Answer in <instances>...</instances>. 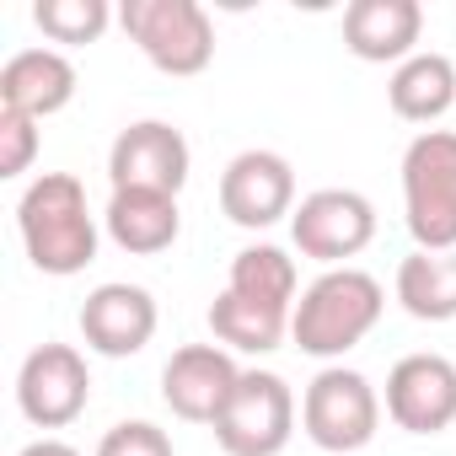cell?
Returning a JSON list of instances; mask_svg holds the SVG:
<instances>
[{
  "label": "cell",
  "mask_w": 456,
  "mask_h": 456,
  "mask_svg": "<svg viewBox=\"0 0 456 456\" xmlns=\"http://www.w3.org/2000/svg\"><path fill=\"white\" fill-rule=\"evenodd\" d=\"M17 232H22L28 264L38 274H54V280L81 274L97 258V242H102L97 215L86 204V188L70 172H44V177H33L22 188V199H17Z\"/></svg>",
  "instance_id": "1"
},
{
  "label": "cell",
  "mask_w": 456,
  "mask_h": 456,
  "mask_svg": "<svg viewBox=\"0 0 456 456\" xmlns=\"http://www.w3.org/2000/svg\"><path fill=\"white\" fill-rule=\"evenodd\" d=\"M381 312H387V290H381L376 274H365L354 264L349 269H322L290 312V338L312 360H344L381 322Z\"/></svg>",
  "instance_id": "2"
},
{
  "label": "cell",
  "mask_w": 456,
  "mask_h": 456,
  "mask_svg": "<svg viewBox=\"0 0 456 456\" xmlns=\"http://www.w3.org/2000/svg\"><path fill=\"white\" fill-rule=\"evenodd\" d=\"M403 220L424 253H456V129H419L403 151Z\"/></svg>",
  "instance_id": "3"
},
{
  "label": "cell",
  "mask_w": 456,
  "mask_h": 456,
  "mask_svg": "<svg viewBox=\"0 0 456 456\" xmlns=\"http://www.w3.org/2000/svg\"><path fill=\"white\" fill-rule=\"evenodd\" d=\"M118 28L161 76H204L215 60V22L199 0H124Z\"/></svg>",
  "instance_id": "4"
},
{
  "label": "cell",
  "mask_w": 456,
  "mask_h": 456,
  "mask_svg": "<svg viewBox=\"0 0 456 456\" xmlns=\"http://www.w3.org/2000/svg\"><path fill=\"white\" fill-rule=\"evenodd\" d=\"M301 429L328 456L365 451L381 429V397H376L370 376H360L349 365H322L301 392Z\"/></svg>",
  "instance_id": "5"
},
{
  "label": "cell",
  "mask_w": 456,
  "mask_h": 456,
  "mask_svg": "<svg viewBox=\"0 0 456 456\" xmlns=\"http://www.w3.org/2000/svg\"><path fill=\"white\" fill-rule=\"evenodd\" d=\"M225 456H280L296 435V392L274 370H242L225 413L209 424Z\"/></svg>",
  "instance_id": "6"
},
{
  "label": "cell",
  "mask_w": 456,
  "mask_h": 456,
  "mask_svg": "<svg viewBox=\"0 0 456 456\" xmlns=\"http://www.w3.org/2000/svg\"><path fill=\"white\" fill-rule=\"evenodd\" d=\"M290 237H296L301 258L349 269V258H360L376 242V204L360 188H317L296 204Z\"/></svg>",
  "instance_id": "7"
},
{
  "label": "cell",
  "mask_w": 456,
  "mask_h": 456,
  "mask_svg": "<svg viewBox=\"0 0 456 456\" xmlns=\"http://www.w3.org/2000/svg\"><path fill=\"white\" fill-rule=\"evenodd\" d=\"M92 403V370L76 344H38L17 370V408L33 429H65Z\"/></svg>",
  "instance_id": "8"
},
{
  "label": "cell",
  "mask_w": 456,
  "mask_h": 456,
  "mask_svg": "<svg viewBox=\"0 0 456 456\" xmlns=\"http://www.w3.org/2000/svg\"><path fill=\"white\" fill-rule=\"evenodd\" d=\"M220 209L242 232H269L296 215V167L280 151H242L220 172Z\"/></svg>",
  "instance_id": "9"
},
{
  "label": "cell",
  "mask_w": 456,
  "mask_h": 456,
  "mask_svg": "<svg viewBox=\"0 0 456 456\" xmlns=\"http://www.w3.org/2000/svg\"><path fill=\"white\" fill-rule=\"evenodd\" d=\"M242 381V365L232 349L220 344H183L167 365H161V403L183 419V424H215L225 413Z\"/></svg>",
  "instance_id": "10"
},
{
  "label": "cell",
  "mask_w": 456,
  "mask_h": 456,
  "mask_svg": "<svg viewBox=\"0 0 456 456\" xmlns=\"http://www.w3.org/2000/svg\"><path fill=\"white\" fill-rule=\"evenodd\" d=\"M188 167H193V151H188L183 129H172L167 118H140V124L118 129V140L108 151V183L113 188L183 193Z\"/></svg>",
  "instance_id": "11"
},
{
  "label": "cell",
  "mask_w": 456,
  "mask_h": 456,
  "mask_svg": "<svg viewBox=\"0 0 456 456\" xmlns=\"http://www.w3.org/2000/svg\"><path fill=\"white\" fill-rule=\"evenodd\" d=\"M387 419L403 435H445L456 424V365L445 354H403L387 370Z\"/></svg>",
  "instance_id": "12"
},
{
  "label": "cell",
  "mask_w": 456,
  "mask_h": 456,
  "mask_svg": "<svg viewBox=\"0 0 456 456\" xmlns=\"http://www.w3.org/2000/svg\"><path fill=\"white\" fill-rule=\"evenodd\" d=\"M156 296L145 285H129V280H108L97 285L86 301H81V338L92 354L102 360H129L140 354L151 338H156Z\"/></svg>",
  "instance_id": "13"
},
{
  "label": "cell",
  "mask_w": 456,
  "mask_h": 456,
  "mask_svg": "<svg viewBox=\"0 0 456 456\" xmlns=\"http://www.w3.org/2000/svg\"><path fill=\"white\" fill-rule=\"evenodd\" d=\"M81 76L70 65V54L60 49H22L0 65V113H22L33 124L54 118L60 108H70Z\"/></svg>",
  "instance_id": "14"
},
{
  "label": "cell",
  "mask_w": 456,
  "mask_h": 456,
  "mask_svg": "<svg viewBox=\"0 0 456 456\" xmlns=\"http://www.w3.org/2000/svg\"><path fill=\"white\" fill-rule=\"evenodd\" d=\"M424 6L419 0H354L344 12V49L365 65H403L419 54Z\"/></svg>",
  "instance_id": "15"
},
{
  "label": "cell",
  "mask_w": 456,
  "mask_h": 456,
  "mask_svg": "<svg viewBox=\"0 0 456 456\" xmlns=\"http://www.w3.org/2000/svg\"><path fill=\"white\" fill-rule=\"evenodd\" d=\"M102 232L134 253V258H156L177 242L183 232V209L177 193H151V188H113L108 209H102Z\"/></svg>",
  "instance_id": "16"
},
{
  "label": "cell",
  "mask_w": 456,
  "mask_h": 456,
  "mask_svg": "<svg viewBox=\"0 0 456 456\" xmlns=\"http://www.w3.org/2000/svg\"><path fill=\"white\" fill-rule=\"evenodd\" d=\"M387 102H392V113L403 124H435V118H445L451 102H456V65L445 54H424L419 49L413 60H403L392 70Z\"/></svg>",
  "instance_id": "17"
},
{
  "label": "cell",
  "mask_w": 456,
  "mask_h": 456,
  "mask_svg": "<svg viewBox=\"0 0 456 456\" xmlns=\"http://www.w3.org/2000/svg\"><path fill=\"white\" fill-rule=\"evenodd\" d=\"M209 333L220 349H237V354H274L290 338V312L280 306H258L237 290H220L209 301Z\"/></svg>",
  "instance_id": "18"
},
{
  "label": "cell",
  "mask_w": 456,
  "mask_h": 456,
  "mask_svg": "<svg viewBox=\"0 0 456 456\" xmlns=\"http://www.w3.org/2000/svg\"><path fill=\"white\" fill-rule=\"evenodd\" d=\"M397 306L413 322H451L456 317V253L413 248L397 264Z\"/></svg>",
  "instance_id": "19"
},
{
  "label": "cell",
  "mask_w": 456,
  "mask_h": 456,
  "mask_svg": "<svg viewBox=\"0 0 456 456\" xmlns=\"http://www.w3.org/2000/svg\"><path fill=\"white\" fill-rule=\"evenodd\" d=\"M225 290H237L258 306H280V312H296V290H301V274H296V258L274 242H253L232 258V280Z\"/></svg>",
  "instance_id": "20"
},
{
  "label": "cell",
  "mask_w": 456,
  "mask_h": 456,
  "mask_svg": "<svg viewBox=\"0 0 456 456\" xmlns=\"http://www.w3.org/2000/svg\"><path fill=\"white\" fill-rule=\"evenodd\" d=\"M33 22L49 44H97L113 22V6L108 0H38L33 6Z\"/></svg>",
  "instance_id": "21"
},
{
  "label": "cell",
  "mask_w": 456,
  "mask_h": 456,
  "mask_svg": "<svg viewBox=\"0 0 456 456\" xmlns=\"http://www.w3.org/2000/svg\"><path fill=\"white\" fill-rule=\"evenodd\" d=\"M97 456H177V451H172V440H167L161 424H151V419H124V424H113V429L97 440Z\"/></svg>",
  "instance_id": "22"
},
{
  "label": "cell",
  "mask_w": 456,
  "mask_h": 456,
  "mask_svg": "<svg viewBox=\"0 0 456 456\" xmlns=\"http://www.w3.org/2000/svg\"><path fill=\"white\" fill-rule=\"evenodd\" d=\"M38 156V124L22 113H0V177H22Z\"/></svg>",
  "instance_id": "23"
},
{
  "label": "cell",
  "mask_w": 456,
  "mask_h": 456,
  "mask_svg": "<svg viewBox=\"0 0 456 456\" xmlns=\"http://www.w3.org/2000/svg\"><path fill=\"white\" fill-rule=\"evenodd\" d=\"M17 456H81L70 440H54V435H44V440H33V445H22Z\"/></svg>",
  "instance_id": "24"
}]
</instances>
